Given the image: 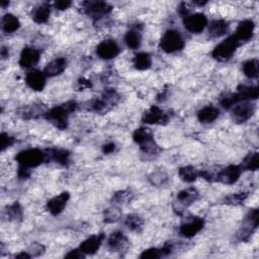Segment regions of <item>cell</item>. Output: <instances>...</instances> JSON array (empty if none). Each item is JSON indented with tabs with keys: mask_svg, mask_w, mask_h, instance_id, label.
Segmentation results:
<instances>
[{
	"mask_svg": "<svg viewBox=\"0 0 259 259\" xmlns=\"http://www.w3.org/2000/svg\"><path fill=\"white\" fill-rule=\"evenodd\" d=\"M76 106L77 104L75 101L66 102L62 105L53 107L52 110L45 114V118L49 122L53 123L58 129L64 130L67 128L69 115L76 110Z\"/></svg>",
	"mask_w": 259,
	"mask_h": 259,
	"instance_id": "1",
	"label": "cell"
},
{
	"mask_svg": "<svg viewBox=\"0 0 259 259\" xmlns=\"http://www.w3.org/2000/svg\"><path fill=\"white\" fill-rule=\"evenodd\" d=\"M258 87L257 86H242L236 93L226 95L221 99V104L225 109H230L231 106L241 101L257 99Z\"/></svg>",
	"mask_w": 259,
	"mask_h": 259,
	"instance_id": "2",
	"label": "cell"
},
{
	"mask_svg": "<svg viewBox=\"0 0 259 259\" xmlns=\"http://www.w3.org/2000/svg\"><path fill=\"white\" fill-rule=\"evenodd\" d=\"M240 46V42L234 35L224 40L222 43L214 49L212 52V57L220 62L228 61L232 58L235 51Z\"/></svg>",
	"mask_w": 259,
	"mask_h": 259,
	"instance_id": "3",
	"label": "cell"
},
{
	"mask_svg": "<svg viewBox=\"0 0 259 259\" xmlns=\"http://www.w3.org/2000/svg\"><path fill=\"white\" fill-rule=\"evenodd\" d=\"M46 159V154L39 149H27L16 155L15 160L18 164L26 168L38 167Z\"/></svg>",
	"mask_w": 259,
	"mask_h": 259,
	"instance_id": "4",
	"label": "cell"
},
{
	"mask_svg": "<svg viewBox=\"0 0 259 259\" xmlns=\"http://www.w3.org/2000/svg\"><path fill=\"white\" fill-rule=\"evenodd\" d=\"M134 141L140 145L141 150L147 154H154L157 152L158 147L154 142L153 134L147 128H140L136 130L133 135Z\"/></svg>",
	"mask_w": 259,
	"mask_h": 259,
	"instance_id": "5",
	"label": "cell"
},
{
	"mask_svg": "<svg viewBox=\"0 0 259 259\" xmlns=\"http://www.w3.org/2000/svg\"><path fill=\"white\" fill-rule=\"evenodd\" d=\"M183 47L184 41L181 35L174 30L167 31L160 41V49L165 53H174L182 50Z\"/></svg>",
	"mask_w": 259,
	"mask_h": 259,
	"instance_id": "6",
	"label": "cell"
},
{
	"mask_svg": "<svg viewBox=\"0 0 259 259\" xmlns=\"http://www.w3.org/2000/svg\"><path fill=\"white\" fill-rule=\"evenodd\" d=\"M119 100H120V95L116 90L107 89L102 93V95L99 98L95 99L92 102L91 107L94 112L99 114H104L111 111L119 102Z\"/></svg>",
	"mask_w": 259,
	"mask_h": 259,
	"instance_id": "7",
	"label": "cell"
},
{
	"mask_svg": "<svg viewBox=\"0 0 259 259\" xmlns=\"http://www.w3.org/2000/svg\"><path fill=\"white\" fill-rule=\"evenodd\" d=\"M258 227V211L251 210L243 222V225L238 233L240 241H248L254 231Z\"/></svg>",
	"mask_w": 259,
	"mask_h": 259,
	"instance_id": "8",
	"label": "cell"
},
{
	"mask_svg": "<svg viewBox=\"0 0 259 259\" xmlns=\"http://www.w3.org/2000/svg\"><path fill=\"white\" fill-rule=\"evenodd\" d=\"M254 112L255 106L253 103L249 102L248 100L241 101L235 105L232 112V117L234 122L238 124H243L246 123L253 116Z\"/></svg>",
	"mask_w": 259,
	"mask_h": 259,
	"instance_id": "9",
	"label": "cell"
},
{
	"mask_svg": "<svg viewBox=\"0 0 259 259\" xmlns=\"http://www.w3.org/2000/svg\"><path fill=\"white\" fill-rule=\"evenodd\" d=\"M184 28L193 34L202 33L208 26V18L204 13H196L187 15L183 20Z\"/></svg>",
	"mask_w": 259,
	"mask_h": 259,
	"instance_id": "10",
	"label": "cell"
},
{
	"mask_svg": "<svg viewBox=\"0 0 259 259\" xmlns=\"http://www.w3.org/2000/svg\"><path fill=\"white\" fill-rule=\"evenodd\" d=\"M82 6L86 14L94 18L109 14L113 9L109 3L102 1H85L82 3Z\"/></svg>",
	"mask_w": 259,
	"mask_h": 259,
	"instance_id": "11",
	"label": "cell"
},
{
	"mask_svg": "<svg viewBox=\"0 0 259 259\" xmlns=\"http://www.w3.org/2000/svg\"><path fill=\"white\" fill-rule=\"evenodd\" d=\"M96 53L101 59L111 60L120 54V47L115 41L105 40L97 46Z\"/></svg>",
	"mask_w": 259,
	"mask_h": 259,
	"instance_id": "12",
	"label": "cell"
},
{
	"mask_svg": "<svg viewBox=\"0 0 259 259\" xmlns=\"http://www.w3.org/2000/svg\"><path fill=\"white\" fill-rule=\"evenodd\" d=\"M242 168L238 165H230L222 169L217 174V180L225 184H233L239 179Z\"/></svg>",
	"mask_w": 259,
	"mask_h": 259,
	"instance_id": "13",
	"label": "cell"
},
{
	"mask_svg": "<svg viewBox=\"0 0 259 259\" xmlns=\"http://www.w3.org/2000/svg\"><path fill=\"white\" fill-rule=\"evenodd\" d=\"M142 121L148 125H162L168 122V116L158 106L153 105L144 113Z\"/></svg>",
	"mask_w": 259,
	"mask_h": 259,
	"instance_id": "14",
	"label": "cell"
},
{
	"mask_svg": "<svg viewBox=\"0 0 259 259\" xmlns=\"http://www.w3.org/2000/svg\"><path fill=\"white\" fill-rule=\"evenodd\" d=\"M204 225L205 221L202 218H191L180 226L179 232L185 238H191L204 228Z\"/></svg>",
	"mask_w": 259,
	"mask_h": 259,
	"instance_id": "15",
	"label": "cell"
},
{
	"mask_svg": "<svg viewBox=\"0 0 259 259\" xmlns=\"http://www.w3.org/2000/svg\"><path fill=\"white\" fill-rule=\"evenodd\" d=\"M70 199V194L67 191H64L59 196L50 200L47 204V210L54 216H57L63 212Z\"/></svg>",
	"mask_w": 259,
	"mask_h": 259,
	"instance_id": "16",
	"label": "cell"
},
{
	"mask_svg": "<svg viewBox=\"0 0 259 259\" xmlns=\"http://www.w3.org/2000/svg\"><path fill=\"white\" fill-rule=\"evenodd\" d=\"M46 75L44 72L39 70H32L26 77V82L33 90L41 91L46 85Z\"/></svg>",
	"mask_w": 259,
	"mask_h": 259,
	"instance_id": "17",
	"label": "cell"
},
{
	"mask_svg": "<svg viewBox=\"0 0 259 259\" xmlns=\"http://www.w3.org/2000/svg\"><path fill=\"white\" fill-rule=\"evenodd\" d=\"M40 60V52L31 47H27L23 50L19 57V65L23 68H32Z\"/></svg>",
	"mask_w": 259,
	"mask_h": 259,
	"instance_id": "18",
	"label": "cell"
},
{
	"mask_svg": "<svg viewBox=\"0 0 259 259\" xmlns=\"http://www.w3.org/2000/svg\"><path fill=\"white\" fill-rule=\"evenodd\" d=\"M103 239H104L103 234L92 235L89 237V238L84 240L80 244L79 250L84 254H94L99 249Z\"/></svg>",
	"mask_w": 259,
	"mask_h": 259,
	"instance_id": "19",
	"label": "cell"
},
{
	"mask_svg": "<svg viewBox=\"0 0 259 259\" xmlns=\"http://www.w3.org/2000/svg\"><path fill=\"white\" fill-rule=\"evenodd\" d=\"M199 196H200L199 191L194 187L185 188L177 194V204L181 209L187 208L199 199Z\"/></svg>",
	"mask_w": 259,
	"mask_h": 259,
	"instance_id": "20",
	"label": "cell"
},
{
	"mask_svg": "<svg viewBox=\"0 0 259 259\" xmlns=\"http://www.w3.org/2000/svg\"><path fill=\"white\" fill-rule=\"evenodd\" d=\"M129 241L127 237L121 232L113 233L109 240H107V246L113 252H122L128 248Z\"/></svg>",
	"mask_w": 259,
	"mask_h": 259,
	"instance_id": "21",
	"label": "cell"
},
{
	"mask_svg": "<svg viewBox=\"0 0 259 259\" xmlns=\"http://www.w3.org/2000/svg\"><path fill=\"white\" fill-rule=\"evenodd\" d=\"M254 23L250 19H246L241 21L239 24L238 28L236 30V34L234 35L238 41L241 43L243 41H249L250 39H252L253 34H254Z\"/></svg>",
	"mask_w": 259,
	"mask_h": 259,
	"instance_id": "22",
	"label": "cell"
},
{
	"mask_svg": "<svg viewBox=\"0 0 259 259\" xmlns=\"http://www.w3.org/2000/svg\"><path fill=\"white\" fill-rule=\"evenodd\" d=\"M66 64L67 61L65 58H57L47 65L44 73L47 77H55L60 75L66 68Z\"/></svg>",
	"mask_w": 259,
	"mask_h": 259,
	"instance_id": "23",
	"label": "cell"
},
{
	"mask_svg": "<svg viewBox=\"0 0 259 259\" xmlns=\"http://www.w3.org/2000/svg\"><path fill=\"white\" fill-rule=\"evenodd\" d=\"M46 157H49V159L53 160L54 162L61 164V165H67L69 163L70 153L67 150L63 149H49L45 153Z\"/></svg>",
	"mask_w": 259,
	"mask_h": 259,
	"instance_id": "24",
	"label": "cell"
},
{
	"mask_svg": "<svg viewBox=\"0 0 259 259\" xmlns=\"http://www.w3.org/2000/svg\"><path fill=\"white\" fill-rule=\"evenodd\" d=\"M219 114V110L216 109L215 106H205L198 113V120L203 124H210L217 120Z\"/></svg>",
	"mask_w": 259,
	"mask_h": 259,
	"instance_id": "25",
	"label": "cell"
},
{
	"mask_svg": "<svg viewBox=\"0 0 259 259\" xmlns=\"http://www.w3.org/2000/svg\"><path fill=\"white\" fill-rule=\"evenodd\" d=\"M51 14V9H50V5L47 3L44 4H41L39 6H37L33 13H32V17L34 19L35 23L37 24H45L47 23V20L49 19Z\"/></svg>",
	"mask_w": 259,
	"mask_h": 259,
	"instance_id": "26",
	"label": "cell"
},
{
	"mask_svg": "<svg viewBox=\"0 0 259 259\" xmlns=\"http://www.w3.org/2000/svg\"><path fill=\"white\" fill-rule=\"evenodd\" d=\"M228 28H229V25L227 21L222 20V19H216L212 21V24L210 25L209 35L212 38H220L228 32Z\"/></svg>",
	"mask_w": 259,
	"mask_h": 259,
	"instance_id": "27",
	"label": "cell"
},
{
	"mask_svg": "<svg viewBox=\"0 0 259 259\" xmlns=\"http://www.w3.org/2000/svg\"><path fill=\"white\" fill-rule=\"evenodd\" d=\"M1 25H2L3 32L6 34H12L16 32L20 27L18 18L11 13H7L2 17Z\"/></svg>",
	"mask_w": 259,
	"mask_h": 259,
	"instance_id": "28",
	"label": "cell"
},
{
	"mask_svg": "<svg viewBox=\"0 0 259 259\" xmlns=\"http://www.w3.org/2000/svg\"><path fill=\"white\" fill-rule=\"evenodd\" d=\"M125 42L129 48H131L133 50L138 49L141 46V43H142V36L140 31L137 29L130 30L125 36Z\"/></svg>",
	"mask_w": 259,
	"mask_h": 259,
	"instance_id": "29",
	"label": "cell"
},
{
	"mask_svg": "<svg viewBox=\"0 0 259 259\" xmlns=\"http://www.w3.org/2000/svg\"><path fill=\"white\" fill-rule=\"evenodd\" d=\"M178 174L184 182L190 183L198 179V177L200 176V172L197 168H194L192 166H185L179 169Z\"/></svg>",
	"mask_w": 259,
	"mask_h": 259,
	"instance_id": "30",
	"label": "cell"
},
{
	"mask_svg": "<svg viewBox=\"0 0 259 259\" xmlns=\"http://www.w3.org/2000/svg\"><path fill=\"white\" fill-rule=\"evenodd\" d=\"M152 65V59L148 53H139L134 58V66L138 70H148Z\"/></svg>",
	"mask_w": 259,
	"mask_h": 259,
	"instance_id": "31",
	"label": "cell"
},
{
	"mask_svg": "<svg viewBox=\"0 0 259 259\" xmlns=\"http://www.w3.org/2000/svg\"><path fill=\"white\" fill-rule=\"evenodd\" d=\"M242 169L249 170V171H256L259 167V156L257 152L249 153L244 160L242 161V166H240Z\"/></svg>",
	"mask_w": 259,
	"mask_h": 259,
	"instance_id": "32",
	"label": "cell"
},
{
	"mask_svg": "<svg viewBox=\"0 0 259 259\" xmlns=\"http://www.w3.org/2000/svg\"><path fill=\"white\" fill-rule=\"evenodd\" d=\"M258 60L256 59H251V60H248L246 61L244 64H243V72L244 74L250 78V79H255L258 77Z\"/></svg>",
	"mask_w": 259,
	"mask_h": 259,
	"instance_id": "33",
	"label": "cell"
},
{
	"mask_svg": "<svg viewBox=\"0 0 259 259\" xmlns=\"http://www.w3.org/2000/svg\"><path fill=\"white\" fill-rule=\"evenodd\" d=\"M126 226L134 232H140L143 228V219L140 217L138 215H129L128 217L126 218V222H125Z\"/></svg>",
	"mask_w": 259,
	"mask_h": 259,
	"instance_id": "34",
	"label": "cell"
},
{
	"mask_svg": "<svg viewBox=\"0 0 259 259\" xmlns=\"http://www.w3.org/2000/svg\"><path fill=\"white\" fill-rule=\"evenodd\" d=\"M133 193L130 190H120L114 194L113 201L117 204H128L133 200Z\"/></svg>",
	"mask_w": 259,
	"mask_h": 259,
	"instance_id": "35",
	"label": "cell"
},
{
	"mask_svg": "<svg viewBox=\"0 0 259 259\" xmlns=\"http://www.w3.org/2000/svg\"><path fill=\"white\" fill-rule=\"evenodd\" d=\"M248 194L246 192H241V193H233L231 196L227 197L225 199L226 204L228 205H233V206H239L242 205L245 200L247 199Z\"/></svg>",
	"mask_w": 259,
	"mask_h": 259,
	"instance_id": "36",
	"label": "cell"
},
{
	"mask_svg": "<svg viewBox=\"0 0 259 259\" xmlns=\"http://www.w3.org/2000/svg\"><path fill=\"white\" fill-rule=\"evenodd\" d=\"M121 211L118 208H111V209H107L104 212V222L106 223H115L117 221L120 220L121 218Z\"/></svg>",
	"mask_w": 259,
	"mask_h": 259,
	"instance_id": "37",
	"label": "cell"
},
{
	"mask_svg": "<svg viewBox=\"0 0 259 259\" xmlns=\"http://www.w3.org/2000/svg\"><path fill=\"white\" fill-rule=\"evenodd\" d=\"M6 214L10 218V220H13V221H18L23 218V211H21V208L18 203H14L13 205L9 206L7 208Z\"/></svg>",
	"mask_w": 259,
	"mask_h": 259,
	"instance_id": "38",
	"label": "cell"
},
{
	"mask_svg": "<svg viewBox=\"0 0 259 259\" xmlns=\"http://www.w3.org/2000/svg\"><path fill=\"white\" fill-rule=\"evenodd\" d=\"M163 256L162 253V249H157V248H150L147 249L145 251H143V253L140 255L141 258L144 259H156Z\"/></svg>",
	"mask_w": 259,
	"mask_h": 259,
	"instance_id": "39",
	"label": "cell"
},
{
	"mask_svg": "<svg viewBox=\"0 0 259 259\" xmlns=\"http://www.w3.org/2000/svg\"><path fill=\"white\" fill-rule=\"evenodd\" d=\"M166 179H167V176L161 171L155 172V173H153L152 175L150 176V180L152 181L153 184H156V185L163 184L166 181Z\"/></svg>",
	"mask_w": 259,
	"mask_h": 259,
	"instance_id": "40",
	"label": "cell"
},
{
	"mask_svg": "<svg viewBox=\"0 0 259 259\" xmlns=\"http://www.w3.org/2000/svg\"><path fill=\"white\" fill-rule=\"evenodd\" d=\"M0 141H1V150L4 151L6 148L10 147L14 143V139L5 133L1 134V138H0Z\"/></svg>",
	"mask_w": 259,
	"mask_h": 259,
	"instance_id": "41",
	"label": "cell"
},
{
	"mask_svg": "<svg viewBox=\"0 0 259 259\" xmlns=\"http://www.w3.org/2000/svg\"><path fill=\"white\" fill-rule=\"evenodd\" d=\"M71 1H66V0H61V1H57L55 2V7L56 9H59V10H65L67 9L71 6Z\"/></svg>",
	"mask_w": 259,
	"mask_h": 259,
	"instance_id": "42",
	"label": "cell"
},
{
	"mask_svg": "<svg viewBox=\"0 0 259 259\" xmlns=\"http://www.w3.org/2000/svg\"><path fill=\"white\" fill-rule=\"evenodd\" d=\"M18 176H19L21 179H27V178L30 176L29 168L20 166V168H19V170H18Z\"/></svg>",
	"mask_w": 259,
	"mask_h": 259,
	"instance_id": "43",
	"label": "cell"
},
{
	"mask_svg": "<svg viewBox=\"0 0 259 259\" xmlns=\"http://www.w3.org/2000/svg\"><path fill=\"white\" fill-rule=\"evenodd\" d=\"M89 87H91V83L88 80H86V79L78 80V88H79V90H83L85 88H89Z\"/></svg>",
	"mask_w": 259,
	"mask_h": 259,
	"instance_id": "44",
	"label": "cell"
},
{
	"mask_svg": "<svg viewBox=\"0 0 259 259\" xmlns=\"http://www.w3.org/2000/svg\"><path fill=\"white\" fill-rule=\"evenodd\" d=\"M67 258H83L84 257V253L81 252L79 249H75V250H72L70 251L67 255H66Z\"/></svg>",
	"mask_w": 259,
	"mask_h": 259,
	"instance_id": "45",
	"label": "cell"
},
{
	"mask_svg": "<svg viewBox=\"0 0 259 259\" xmlns=\"http://www.w3.org/2000/svg\"><path fill=\"white\" fill-rule=\"evenodd\" d=\"M115 149H116V145L114 143H110V144H106L103 146L102 151L104 154H111L114 152Z\"/></svg>",
	"mask_w": 259,
	"mask_h": 259,
	"instance_id": "46",
	"label": "cell"
}]
</instances>
